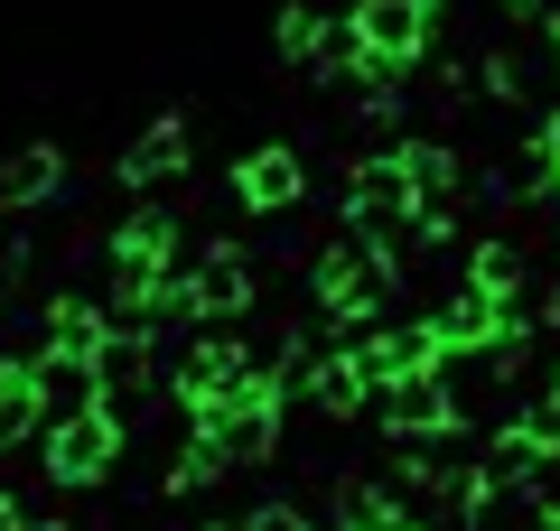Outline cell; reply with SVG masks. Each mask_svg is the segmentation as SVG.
Segmentation results:
<instances>
[{
  "instance_id": "obj_25",
  "label": "cell",
  "mask_w": 560,
  "mask_h": 531,
  "mask_svg": "<svg viewBox=\"0 0 560 531\" xmlns=\"http://www.w3.org/2000/svg\"><path fill=\"white\" fill-rule=\"evenodd\" d=\"M401 531H430V522H401Z\"/></svg>"
},
{
  "instance_id": "obj_8",
  "label": "cell",
  "mask_w": 560,
  "mask_h": 531,
  "mask_svg": "<svg viewBox=\"0 0 560 531\" xmlns=\"http://www.w3.org/2000/svg\"><path fill=\"white\" fill-rule=\"evenodd\" d=\"M401 215H411V177H401V158L393 150L355 158V168H346V234L374 243L383 224H401Z\"/></svg>"
},
{
  "instance_id": "obj_3",
  "label": "cell",
  "mask_w": 560,
  "mask_h": 531,
  "mask_svg": "<svg viewBox=\"0 0 560 531\" xmlns=\"http://www.w3.org/2000/svg\"><path fill=\"white\" fill-rule=\"evenodd\" d=\"M393 290H401V271H393V261H383L364 234L327 243V252L308 261V298H318V317H327V327H346V335H355L364 317L393 308Z\"/></svg>"
},
{
  "instance_id": "obj_14",
  "label": "cell",
  "mask_w": 560,
  "mask_h": 531,
  "mask_svg": "<svg viewBox=\"0 0 560 531\" xmlns=\"http://www.w3.org/2000/svg\"><path fill=\"white\" fill-rule=\"evenodd\" d=\"M66 187V150L57 140H28V150H0V215H38Z\"/></svg>"
},
{
  "instance_id": "obj_17",
  "label": "cell",
  "mask_w": 560,
  "mask_h": 531,
  "mask_svg": "<svg viewBox=\"0 0 560 531\" xmlns=\"http://www.w3.org/2000/svg\"><path fill=\"white\" fill-rule=\"evenodd\" d=\"M523 243H504V234H486V243H467V261H458V280L467 290H523Z\"/></svg>"
},
{
  "instance_id": "obj_10",
  "label": "cell",
  "mask_w": 560,
  "mask_h": 531,
  "mask_svg": "<svg viewBox=\"0 0 560 531\" xmlns=\"http://www.w3.org/2000/svg\"><path fill=\"white\" fill-rule=\"evenodd\" d=\"M346 345H355V364H364L374 382H393V374H430V364H440V335H430V317H393V327H383V317H364Z\"/></svg>"
},
{
  "instance_id": "obj_15",
  "label": "cell",
  "mask_w": 560,
  "mask_h": 531,
  "mask_svg": "<svg viewBox=\"0 0 560 531\" xmlns=\"http://www.w3.org/2000/svg\"><path fill=\"white\" fill-rule=\"evenodd\" d=\"M103 327H113V308H103V298H84V290H57L47 298V317H38V354H94L103 345Z\"/></svg>"
},
{
  "instance_id": "obj_16",
  "label": "cell",
  "mask_w": 560,
  "mask_h": 531,
  "mask_svg": "<svg viewBox=\"0 0 560 531\" xmlns=\"http://www.w3.org/2000/svg\"><path fill=\"white\" fill-rule=\"evenodd\" d=\"M28 438H38V382H28V354H0V467Z\"/></svg>"
},
{
  "instance_id": "obj_4",
  "label": "cell",
  "mask_w": 560,
  "mask_h": 531,
  "mask_svg": "<svg viewBox=\"0 0 560 531\" xmlns=\"http://www.w3.org/2000/svg\"><path fill=\"white\" fill-rule=\"evenodd\" d=\"M121 411H103V401H84V411H57V420H38V448H47V475L57 485H103V475L121 467Z\"/></svg>"
},
{
  "instance_id": "obj_18",
  "label": "cell",
  "mask_w": 560,
  "mask_h": 531,
  "mask_svg": "<svg viewBox=\"0 0 560 531\" xmlns=\"http://www.w3.org/2000/svg\"><path fill=\"white\" fill-rule=\"evenodd\" d=\"M504 420H514V429L533 438L541 457H560V374H551V382H533V392H523V401H514Z\"/></svg>"
},
{
  "instance_id": "obj_7",
  "label": "cell",
  "mask_w": 560,
  "mask_h": 531,
  "mask_svg": "<svg viewBox=\"0 0 560 531\" xmlns=\"http://www.w3.org/2000/svg\"><path fill=\"white\" fill-rule=\"evenodd\" d=\"M300 197H308V158L290 140H261V150L234 158V205L243 215H290Z\"/></svg>"
},
{
  "instance_id": "obj_12",
  "label": "cell",
  "mask_w": 560,
  "mask_h": 531,
  "mask_svg": "<svg viewBox=\"0 0 560 531\" xmlns=\"http://www.w3.org/2000/svg\"><path fill=\"white\" fill-rule=\"evenodd\" d=\"M187 158H197V140H187V121H178V113H160L150 131L131 140V150L113 158V177L131 187V197H160L168 177H187Z\"/></svg>"
},
{
  "instance_id": "obj_19",
  "label": "cell",
  "mask_w": 560,
  "mask_h": 531,
  "mask_svg": "<svg viewBox=\"0 0 560 531\" xmlns=\"http://www.w3.org/2000/svg\"><path fill=\"white\" fill-rule=\"evenodd\" d=\"M327 20H337V10H318V0H290V10H280V28H271V47L290 66H308L318 57V38H327Z\"/></svg>"
},
{
  "instance_id": "obj_6",
  "label": "cell",
  "mask_w": 560,
  "mask_h": 531,
  "mask_svg": "<svg viewBox=\"0 0 560 531\" xmlns=\"http://www.w3.org/2000/svg\"><path fill=\"white\" fill-rule=\"evenodd\" d=\"M346 28H355V57H364V66L411 75V66L430 57V38H440V0H355Z\"/></svg>"
},
{
  "instance_id": "obj_22",
  "label": "cell",
  "mask_w": 560,
  "mask_h": 531,
  "mask_svg": "<svg viewBox=\"0 0 560 531\" xmlns=\"http://www.w3.org/2000/svg\"><path fill=\"white\" fill-rule=\"evenodd\" d=\"M533 28H551V38H560V0H541V10H533Z\"/></svg>"
},
{
  "instance_id": "obj_11",
  "label": "cell",
  "mask_w": 560,
  "mask_h": 531,
  "mask_svg": "<svg viewBox=\"0 0 560 531\" xmlns=\"http://www.w3.org/2000/svg\"><path fill=\"white\" fill-rule=\"evenodd\" d=\"M234 374H253L243 335H234V327H206L197 345H187L178 364H168V401H178V411H197V401H206V392H224Z\"/></svg>"
},
{
  "instance_id": "obj_23",
  "label": "cell",
  "mask_w": 560,
  "mask_h": 531,
  "mask_svg": "<svg viewBox=\"0 0 560 531\" xmlns=\"http://www.w3.org/2000/svg\"><path fill=\"white\" fill-rule=\"evenodd\" d=\"M541 317H551V327H560V290H551V298H541Z\"/></svg>"
},
{
  "instance_id": "obj_24",
  "label": "cell",
  "mask_w": 560,
  "mask_h": 531,
  "mask_svg": "<svg viewBox=\"0 0 560 531\" xmlns=\"http://www.w3.org/2000/svg\"><path fill=\"white\" fill-rule=\"evenodd\" d=\"M206 531H243V522H206Z\"/></svg>"
},
{
  "instance_id": "obj_9",
  "label": "cell",
  "mask_w": 560,
  "mask_h": 531,
  "mask_svg": "<svg viewBox=\"0 0 560 531\" xmlns=\"http://www.w3.org/2000/svg\"><path fill=\"white\" fill-rule=\"evenodd\" d=\"M374 411H383V438H420V429H448V420H467L458 392L440 382V364H430V374H393V382H374Z\"/></svg>"
},
{
  "instance_id": "obj_20",
  "label": "cell",
  "mask_w": 560,
  "mask_h": 531,
  "mask_svg": "<svg viewBox=\"0 0 560 531\" xmlns=\"http://www.w3.org/2000/svg\"><path fill=\"white\" fill-rule=\"evenodd\" d=\"M243 531H318V522L300 504H261V512H243Z\"/></svg>"
},
{
  "instance_id": "obj_13",
  "label": "cell",
  "mask_w": 560,
  "mask_h": 531,
  "mask_svg": "<svg viewBox=\"0 0 560 531\" xmlns=\"http://www.w3.org/2000/svg\"><path fill=\"white\" fill-rule=\"evenodd\" d=\"M300 401L318 420H355L364 401H374V374L355 364V345H337V354L318 345V354H308V374H300Z\"/></svg>"
},
{
  "instance_id": "obj_1",
  "label": "cell",
  "mask_w": 560,
  "mask_h": 531,
  "mask_svg": "<svg viewBox=\"0 0 560 531\" xmlns=\"http://www.w3.org/2000/svg\"><path fill=\"white\" fill-rule=\"evenodd\" d=\"M280 411H290V401L271 392V374H234L224 392H206L197 411H187V429L215 438L224 467L243 475V467H271V457H280Z\"/></svg>"
},
{
  "instance_id": "obj_2",
  "label": "cell",
  "mask_w": 560,
  "mask_h": 531,
  "mask_svg": "<svg viewBox=\"0 0 560 531\" xmlns=\"http://www.w3.org/2000/svg\"><path fill=\"white\" fill-rule=\"evenodd\" d=\"M178 243H187V224L168 215V205H140V215H121V234L103 243V261H113V298H103V308L150 327V290L178 271Z\"/></svg>"
},
{
  "instance_id": "obj_21",
  "label": "cell",
  "mask_w": 560,
  "mask_h": 531,
  "mask_svg": "<svg viewBox=\"0 0 560 531\" xmlns=\"http://www.w3.org/2000/svg\"><path fill=\"white\" fill-rule=\"evenodd\" d=\"M533 158H541V177H560V103L533 121Z\"/></svg>"
},
{
  "instance_id": "obj_5",
  "label": "cell",
  "mask_w": 560,
  "mask_h": 531,
  "mask_svg": "<svg viewBox=\"0 0 560 531\" xmlns=\"http://www.w3.org/2000/svg\"><path fill=\"white\" fill-rule=\"evenodd\" d=\"M178 298H187V327H243L261 280L234 243H197V252H178Z\"/></svg>"
}]
</instances>
